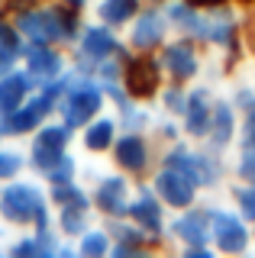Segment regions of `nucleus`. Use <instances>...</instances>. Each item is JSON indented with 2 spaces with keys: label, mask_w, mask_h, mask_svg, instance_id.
I'll return each mask as SVG.
<instances>
[{
  "label": "nucleus",
  "mask_w": 255,
  "mask_h": 258,
  "mask_svg": "<svg viewBox=\"0 0 255 258\" xmlns=\"http://www.w3.org/2000/svg\"><path fill=\"white\" fill-rule=\"evenodd\" d=\"M252 87H255V84H252Z\"/></svg>",
  "instance_id": "aec40b11"
},
{
  "label": "nucleus",
  "mask_w": 255,
  "mask_h": 258,
  "mask_svg": "<svg viewBox=\"0 0 255 258\" xmlns=\"http://www.w3.org/2000/svg\"><path fill=\"white\" fill-rule=\"evenodd\" d=\"M165 239H171V245L178 252L187 248H201V245H213L210 242V207H187L168 220L165 226Z\"/></svg>",
  "instance_id": "7ed1b4c3"
},
{
  "label": "nucleus",
  "mask_w": 255,
  "mask_h": 258,
  "mask_svg": "<svg viewBox=\"0 0 255 258\" xmlns=\"http://www.w3.org/2000/svg\"><path fill=\"white\" fill-rule=\"evenodd\" d=\"M162 68H158V58H149V55L136 52V58L126 61L123 68V87L130 97L136 100H146V97H155L158 87H162Z\"/></svg>",
  "instance_id": "6e6552de"
},
{
  "label": "nucleus",
  "mask_w": 255,
  "mask_h": 258,
  "mask_svg": "<svg viewBox=\"0 0 255 258\" xmlns=\"http://www.w3.org/2000/svg\"><path fill=\"white\" fill-rule=\"evenodd\" d=\"M116 165L126 174H142L152 161V142L146 139V133H123V139L113 142Z\"/></svg>",
  "instance_id": "9b49d317"
},
{
  "label": "nucleus",
  "mask_w": 255,
  "mask_h": 258,
  "mask_svg": "<svg viewBox=\"0 0 255 258\" xmlns=\"http://www.w3.org/2000/svg\"><path fill=\"white\" fill-rule=\"evenodd\" d=\"M213 103H217V87L201 81V84L187 87V110L181 116V129L190 142H204L213 123Z\"/></svg>",
  "instance_id": "423d86ee"
},
{
  "label": "nucleus",
  "mask_w": 255,
  "mask_h": 258,
  "mask_svg": "<svg viewBox=\"0 0 255 258\" xmlns=\"http://www.w3.org/2000/svg\"><path fill=\"white\" fill-rule=\"evenodd\" d=\"M210 242L220 255H242L252 248V226L226 200L210 207Z\"/></svg>",
  "instance_id": "f03ea898"
},
{
  "label": "nucleus",
  "mask_w": 255,
  "mask_h": 258,
  "mask_svg": "<svg viewBox=\"0 0 255 258\" xmlns=\"http://www.w3.org/2000/svg\"><path fill=\"white\" fill-rule=\"evenodd\" d=\"M113 142H116V119H110V116H103L84 129V145L91 152H107Z\"/></svg>",
  "instance_id": "f3484780"
},
{
  "label": "nucleus",
  "mask_w": 255,
  "mask_h": 258,
  "mask_svg": "<svg viewBox=\"0 0 255 258\" xmlns=\"http://www.w3.org/2000/svg\"><path fill=\"white\" fill-rule=\"evenodd\" d=\"M171 32L174 29H171V20L165 13V7H146V10H139L130 20V48L149 55L168 42Z\"/></svg>",
  "instance_id": "20e7f679"
},
{
  "label": "nucleus",
  "mask_w": 255,
  "mask_h": 258,
  "mask_svg": "<svg viewBox=\"0 0 255 258\" xmlns=\"http://www.w3.org/2000/svg\"><path fill=\"white\" fill-rule=\"evenodd\" d=\"M152 190L162 197L165 207L174 210V213H178V210L194 207L197 197H201V187H197L184 171H178V168H171V165H162L152 174Z\"/></svg>",
  "instance_id": "0eeeda50"
},
{
  "label": "nucleus",
  "mask_w": 255,
  "mask_h": 258,
  "mask_svg": "<svg viewBox=\"0 0 255 258\" xmlns=\"http://www.w3.org/2000/svg\"><path fill=\"white\" fill-rule=\"evenodd\" d=\"M162 7H165V13H168V20H171L174 36H187L190 39V32H194V26H197L201 7L190 4V0H165Z\"/></svg>",
  "instance_id": "4468645a"
},
{
  "label": "nucleus",
  "mask_w": 255,
  "mask_h": 258,
  "mask_svg": "<svg viewBox=\"0 0 255 258\" xmlns=\"http://www.w3.org/2000/svg\"><path fill=\"white\" fill-rule=\"evenodd\" d=\"M158 68H162L165 81H178V84H194L201 78V52L187 36L168 39L158 55Z\"/></svg>",
  "instance_id": "39448f33"
},
{
  "label": "nucleus",
  "mask_w": 255,
  "mask_h": 258,
  "mask_svg": "<svg viewBox=\"0 0 255 258\" xmlns=\"http://www.w3.org/2000/svg\"><path fill=\"white\" fill-rule=\"evenodd\" d=\"M110 232H103V229H91V232H84V242H81V252L84 255H107L110 252Z\"/></svg>",
  "instance_id": "6ab92c4d"
},
{
  "label": "nucleus",
  "mask_w": 255,
  "mask_h": 258,
  "mask_svg": "<svg viewBox=\"0 0 255 258\" xmlns=\"http://www.w3.org/2000/svg\"><path fill=\"white\" fill-rule=\"evenodd\" d=\"M94 200L107 216H123L130 213V200H133V187L126 174H103L97 181V190H94Z\"/></svg>",
  "instance_id": "9d476101"
},
{
  "label": "nucleus",
  "mask_w": 255,
  "mask_h": 258,
  "mask_svg": "<svg viewBox=\"0 0 255 258\" xmlns=\"http://www.w3.org/2000/svg\"><path fill=\"white\" fill-rule=\"evenodd\" d=\"M242 26H245V13L239 10L236 0H217V4L197 13V26L190 32V39H197L207 48H236Z\"/></svg>",
  "instance_id": "f257e3e1"
},
{
  "label": "nucleus",
  "mask_w": 255,
  "mask_h": 258,
  "mask_svg": "<svg viewBox=\"0 0 255 258\" xmlns=\"http://www.w3.org/2000/svg\"><path fill=\"white\" fill-rule=\"evenodd\" d=\"M116 48H119V39L113 36V26H107V23H100V26H87L84 39H81V52L94 64L103 61V58H113Z\"/></svg>",
  "instance_id": "ddd939ff"
},
{
  "label": "nucleus",
  "mask_w": 255,
  "mask_h": 258,
  "mask_svg": "<svg viewBox=\"0 0 255 258\" xmlns=\"http://www.w3.org/2000/svg\"><path fill=\"white\" fill-rule=\"evenodd\" d=\"M229 197H233L236 210L255 226V184H242V181H229Z\"/></svg>",
  "instance_id": "a211bd4d"
},
{
  "label": "nucleus",
  "mask_w": 255,
  "mask_h": 258,
  "mask_svg": "<svg viewBox=\"0 0 255 258\" xmlns=\"http://www.w3.org/2000/svg\"><path fill=\"white\" fill-rule=\"evenodd\" d=\"M229 174H233V181L255 184V139L239 142L233 149V168H229Z\"/></svg>",
  "instance_id": "dca6fc26"
},
{
  "label": "nucleus",
  "mask_w": 255,
  "mask_h": 258,
  "mask_svg": "<svg viewBox=\"0 0 255 258\" xmlns=\"http://www.w3.org/2000/svg\"><path fill=\"white\" fill-rule=\"evenodd\" d=\"M139 10H142L139 0H103L97 7V20L107 23V26H123V23H130Z\"/></svg>",
  "instance_id": "2eb2a0df"
},
{
  "label": "nucleus",
  "mask_w": 255,
  "mask_h": 258,
  "mask_svg": "<svg viewBox=\"0 0 255 258\" xmlns=\"http://www.w3.org/2000/svg\"><path fill=\"white\" fill-rule=\"evenodd\" d=\"M165 207L162 204V197L152 190V184L149 187H139L136 190V197L130 200V220H136L142 229L149 232L152 239H165V226H168V213H165Z\"/></svg>",
  "instance_id": "1a4fd4ad"
},
{
  "label": "nucleus",
  "mask_w": 255,
  "mask_h": 258,
  "mask_svg": "<svg viewBox=\"0 0 255 258\" xmlns=\"http://www.w3.org/2000/svg\"><path fill=\"white\" fill-rule=\"evenodd\" d=\"M100 107H103V94H100L97 84L75 87V91L68 94V100H65V119H68V126H78V123H84V119H91Z\"/></svg>",
  "instance_id": "f8f14e48"
}]
</instances>
